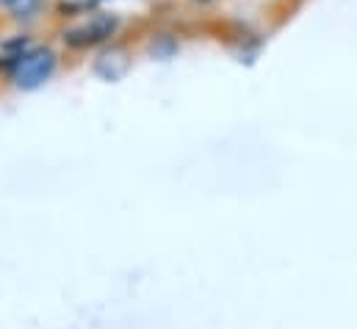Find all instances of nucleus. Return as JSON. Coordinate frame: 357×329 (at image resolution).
Wrapping results in <instances>:
<instances>
[{"label": "nucleus", "instance_id": "39448f33", "mask_svg": "<svg viewBox=\"0 0 357 329\" xmlns=\"http://www.w3.org/2000/svg\"><path fill=\"white\" fill-rule=\"evenodd\" d=\"M194 3H211V0H194Z\"/></svg>", "mask_w": 357, "mask_h": 329}, {"label": "nucleus", "instance_id": "f03ea898", "mask_svg": "<svg viewBox=\"0 0 357 329\" xmlns=\"http://www.w3.org/2000/svg\"><path fill=\"white\" fill-rule=\"evenodd\" d=\"M116 28H119V20L114 14H91L64 31V42L75 50L94 47V45H102L105 39H111L116 33Z\"/></svg>", "mask_w": 357, "mask_h": 329}, {"label": "nucleus", "instance_id": "f257e3e1", "mask_svg": "<svg viewBox=\"0 0 357 329\" xmlns=\"http://www.w3.org/2000/svg\"><path fill=\"white\" fill-rule=\"evenodd\" d=\"M56 70V53L50 47H31L14 59L11 78L20 89H39Z\"/></svg>", "mask_w": 357, "mask_h": 329}, {"label": "nucleus", "instance_id": "20e7f679", "mask_svg": "<svg viewBox=\"0 0 357 329\" xmlns=\"http://www.w3.org/2000/svg\"><path fill=\"white\" fill-rule=\"evenodd\" d=\"M11 3H14V0H0V8H8Z\"/></svg>", "mask_w": 357, "mask_h": 329}, {"label": "nucleus", "instance_id": "7ed1b4c3", "mask_svg": "<svg viewBox=\"0 0 357 329\" xmlns=\"http://www.w3.org/2000/svg\"><path fill=\"white\" fill-rule=\"evenodd\" d=\"M42 8H45V0H14V3L8 6L11 17H14L17 22H31V20H36V17L42 14Z\"/></svg>", "mask_w": 357, "mask_h": 329}]
</instances>
